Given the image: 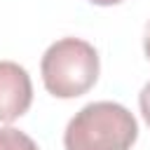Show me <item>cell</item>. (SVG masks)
Wrapping results in <instances>:
<instances>
[{
    "label": "cell",
    "mask_w": 150,
    "mask_h": 150,
    "mask_svg": "<svg viewBox=\"0 0 150 150\" xmlns=\"http://www.w3.org/2000/svg\"><path fill=\"white\" fill-rule=\"evenodd\" d=\"M0 150H40V148L28 134H23L14 127H2L0 129Z\"/></svg>",
    "instance_id": "4"
},
{
    "label": "cell",
    "mask_w": 150,
    "mask_h": 150,
    "mask_svg": "<svg viewBox=\"0 0 150 150\" xmlns=\"http://www.w3.org/2000/svg\"><path fill=\"white\" fill-rule=\"evenodd\" d=\"M91 5H98V7H112V5H120L122 0H89Z\"/></svg>",
    "instance_id": "7"
},
{
    "label": "cell",
    "mask_w": 150,
    "mask_h": 150,
    "mask_svg": "<svg viewBox=\"0 0 150 150\" xmlns=\"http://www.w3.org/2000/svg\"><path fill=\"white\" fill-rule=\"evenodd\" d=\"M98 70V52L80 38H61L52 42L40 61L45 89L56 98H75L87 94L96 84Z\"/></svg>",
    "instance_id": "2"
},
{
    "label": "cell",
    "mask_w": 150,
    "mask_h": 150,
    "mask_svg": "<svg viewBox=\"0 0 150 150\" xmlns=\"http://www.w3.org/2000/svg\"><path fill=\"white\" fill-rule=\"evenodd\" d=\"M138 105H141V115H143L145 124L150 127V82L143 84V89L138 94Z\"/></svg>",
    "instance_id": "5"
},
{
    "label": "cell",
    "mask_w": 150,
    "mask_h": 150,
    "mask_svg": "<svg viewBox=\"0 0 150 150\" xmlns=\"http://www.w3.org/2000/svg\"><path fill=\"white\" fill-rule=\"evenodd\" d=\"M33 103V82L23 66L0 61V122H14Z\"/></svg>",
    "instance_id": "3"
},
{
    "label": "cell",
    "mask_w": 150,
    "mask_h": 150,
    "mask_svg": "<svg viewBox=\"0 0 150 150\" xmlns=\"http://www.w3.org/2000/svg\"><path fill=\"white\" fill-rule=\"evenodd\" d=\"M138 138L136 117L115 101L87 103L63 131L66 150H131Z\"/></svg>",
    "instance_id": "1"
},
{
    "label": "cell",
    "mask_w": 150,
    "mask_h": 150,
    "mask_svg": "<svg viewBox=\"0 0 150 150\" xmlns=\"http://www.w3.org/2000/svg\"><path fill=\"white\" fill-rule=\"evenodd\" d=\"M143 52H145V59L150 61V21L145 23V33H143Z\"/></svg>",
    "instance_id": "6"
}]
</instances>
